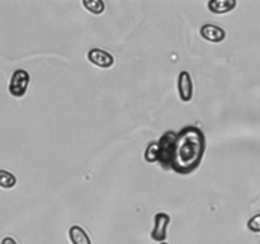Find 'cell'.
Here are the masks:
<instances>
[{"label":"cell","instance_id":"1","mask_svg":"<svg viewBox=\"0 0 260 244\" xmlns=\"http://www.w3.org/2000/svg\"><path fill=\"white\" fill-rule=\"evenodd\" d=\"M205 132L197 126H185L177 132L170 170L177 174H190L200 168L206 152Z\"/></svg>","mask_w":260,"mask_h":244},{"label":"cell","instance_id":"2","mask_svg":"<svg viewBox=\"0 0 260 244\" xmlns=\"http://www.w3.org/2000/svg\"><path fill=\"white\" fill-rule=\"evenodd\" d=\"M30 76L24 69H18L13 73L9 83V93L15 98H22L27 93L28 85H29Z\"/></svg>","mask_w":260,"mask_h":244},{"label":"cell","instance_id":"3","mask_svg":"<svg viewBox=\"0 0 260 244\" xmlns=\"http://www.w3.org/2000/svg\"><path fill=\"white\" fill-rule=\"evenodd\" d=\"M172 221L170 215L167 212H157L154 216V229L150 233V236L154 241L162 243L168 238V228Z\"/></svg>","mask_w":260,"mask_h":244},{"label":"cell","instance_id":"4","mask_svg":"<svg viewBox=\"0 0 260 244\" xmlns=\"http://www.w3.org/2000/svg\"><path fill=\"white\" fill-rule=\"evenodd\" d=\"M86 57H88L89 63L101 69H109L114 64L113 55L109 53L108 51L102 50V48H91V50H89Z\"/></svg>","mask_w":260,"mask_h":244},{"label":"cell","instance_id":"5","mask_svg":"<svg viewBox=\"0 0 260 244\" xmlns=\"http://www.w3.org/2000/svg\"><path fill=\"white\" fill-rule=\"evenodd\" d=\"M178 94L180 101L188 103L193 98V80L187 70L180 71L178 75Z\"/></svg>","mask_w":260,"mask_h":244},{"label":"cell","instance_id":"6","mask_svg":"<svg viewBox=\"0 0 260 244\" xmlns=\"http://www.w3.org/2000/svg\"><path fill=\"white\" fill-rule=\"evenodd\" d=\"M201 37L203 38L205 41L211 43H220L222 41H225L226 38V30L223 29L222 27H218L216 24H203L201 27L200 30Z\"/></svg>","mask_w":260,"mask_h":244},{"label":"cell","instance_id":"7","mask_svg":"<svg viewBox=\"0 0 260 244\" xmlns=\"http://www.w3.org/2000/svg\"><path fill=\"white\" fill-rule=\"evenodd\" d=\"M238 3L235 0H211L207 3V7L213 14H226L233 12Z\"/></svg>","mask_w":260,"mask_h":244},{"label":"cell","instance_id":"8","mask_svg":"<svg viewBox=\"0 0 260 244\" xmlns=\"http://www.w3.org/2000/svg\"><path fill=\"white\" fill-rule=\"evenodd\" d=\"M69 239L71 244H91L89 234L79 225H73L69 229Z\"/></svg>","mask_w":260,"mask_h":244},{"label":"cell","instance_id":"9","mask_svg":"<svg viewBox=\"0 0 260 244\" xmlns=\"http://www.w3.org/2000/svg\"><path fill=\"white\" fill-rule=\"evenodd\" d=\"M83 7L91 14L99 15L106 9V4L102 0H83Z\"/></svg>","mask_w":260,"mask_h":244},{"label":"cell","instance_id":"10","mask_svg":"<svg viewBox=\"0 0 260 244\" xmlns=\"http://www.w3.org/2000/svg\"><path fill=\"white\" fill-rule=\"evenodd\" d=\"M17 185V178L13 173L9 170L0 169V187L5 188V190H10V188L15 187Z\"/></svg>","mask_w":260,"mask_h":244},{"label":"cell","instance_id":"11","mask_svg":"<svg viewBox=\"0 0 260 244\" xmlns=\"http://www.w3.org/2000/svg\"><path fill=\"white\" fill-rule=\"evenodd\" d=\"M248 229L253 233H260V214H256L253 218L249 219Z\"/></svg>","mask_w":260,"mask_h":244},{"label":"cell","instance_id":"12","mask_svg":"<svg viewBox=\"0 0 260 244\" xmlns=\"http://www.w3.org/2000/svg\"><path fill=\"white\" fill-rule=\"evenodd\" d=\"M0 244H18V243L12 238V236H5Z\"/></svg>","mask_w":260,"mask_h":244},{"label":"cell","instance_id":"13","mask_svg":"<svg viewBox=\"0 0 260 244\" xmlns=\"http://www.w3.org/2000/svg\"><path fill=\"white\" fill-rule=\"evenodd\" d=\"M160 244H168V243H167V241H162V243H160Z\"/></svg>","mask_w":260,"mask_h":244}]
</instances>
